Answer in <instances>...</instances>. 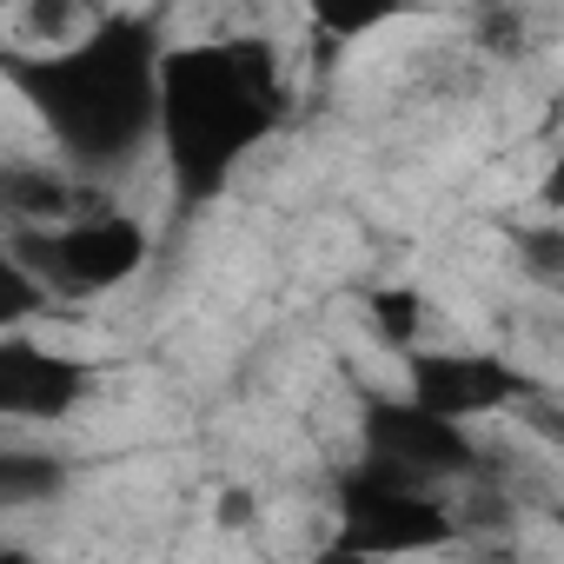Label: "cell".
<instances>
[{"label":"cell","mask_w":564,"mask_h":564,"mask_svg":"<svg viewBox=\"0 0 564 564\" xmlns=\"http://www.w3.org/2000/svg\"><path fill=\"white\" fill-rule=\"evenodd\" d=\"M160 67L166 41L147 14H107L87 41L54 54H14L8 80L47 127L54 153L87 180H120L160 147Z\"/></svg>","instance_id":"cell-1"},{"label":"cell","mask_w":564,"mask_h":564,"mask_svg":"<svg viewBox=\"0 0 564 564\" xmlns=\"http://www.w3.org/2000/svg\"><path fill=\"white\" fill-rule=\"evenodd\" d=\"M293 120V87L265 34L166 41L160 67V166L173 213L213 206L232 173Z\"/></svg>","instance_id":"cell-2"},{"label":"cell","mask_w":564,"mask_h":564,"mask_svg":"<svg viewBox=\"0 0 564 564\" xmlns=\"http://www.w3.org/2000/svg\"><path fill=\"white\" fill-rule=\"evenodd\" d=\"M333 551L346 557H419L465 544V518L438 485L399 478L372 458H352L333 471Z\"/></svg>","instance_id":"cell-3"},{"label":"cell","mask_w":564,"mask_h":564,"mask_svg":"<svg viewBox=\"0 0 564 564\" xmlns=\"http://www.w3.org/2000/svg\"><path fill=\"white\" fill-rule=\"evenodd\" d=\"M8 259L34 265L54 300H100V293H120L127 279L147 272L153 232L133 213L87 206L61 226H8Z\"/></svg>","instance_id":"cell-4"},{"label":"cell","mask_w":564,"mask_h":564,"mask_svg":"<svg viewBox=\"0 0 564 564\" xmlns=\"http://www.w3.org/2000/svg\"><path fill=\"white\" fill-rule=\"evenodd\" d=\"M359 458H372L399 478L438 485V491L491 478V465H485L491 452L478 445V432L465 419H445V412L419 405L412 392H399V399L379 392V399L359 405Z\"/></svg>","instance_id":"cell-5"},{"label":"cell","mask_w":564,"mask_h":564,"mask_svg":"<svg viewBox=\"0 0 564 564\" xmlns=\"http://www.w3.org/2000/svg\"><path fill=\"white\" fill-rule=\"evenodd\" d=\"M405 392L445 419H465V425H485L498 412H518L538 379L505 359V352H471V346H412L405 352Z\"/></svg>","instance_id":"cell-6"},{"label":"cell","mask_w":564,"mask_h":564,"mask_svg":"<svg viewBox=\"0 0 564 564\" xmlns=\"http://www.w3.org/2000/svg\"><path fill=\"white\" fill-rule=\"evenodd\" d=\"M100 392V366L28 333L0 339V419L8 425H61Z\"/></svg>","instance_id":"cell-7"},{"label":"cell","mask_w":564,"mask_h":564,"mask_svg":"<svg viewBox=\"0 0 564 564\" xmlns=\"http://www.w3.org/2000/svg\"><path fill=\"white\" fill-rule=\"evenodd\" d=\"M0 206H8V226H61L94 206V180L74 173L61 153H47V160L14 153L0 166Z\"/></svg>","instance_id":"cell-8"},{"label":"cell","mask_w":564,"mask_h":564,"mask_svg":"<svg viewBox=\"0 0 564 564\" xmlns=\"http://www.w3.org/2000/svg\"><path fill=\"white\" fill-rule=\"evenodd\" d=\"M113 14V0H14V14H8V28H14V54H54V47H74V41H87L100 21Z\"/></svg>","instance_id":"cell-9"},{"label":"cell","mask_w":564,"mask_h":564,"mask_svg":"<svg viewBox=\"0 0 564 564\" xmlns=\"http://www.w3.org/2000/svg\"><path fill=\"white\" fill-rule=\"evenodd\" d=\"M300 8H306V21H313L326 41H366V34H379V28H392V21L432 14L425 0H300Z\"/></svg>","instance_id":"cell-10"},{"label":"cell","mask_w":564,"mask_h":564,"mask_svg":"<svg viewBox=\"0 0 564 564\" xmlns=\"http://www.w3.org/2000/svg\"><path fill=\"white\" fill-rule=\"evenodd\" d=\"M67 491V465L54 452H0V511H34Z\"/></svg>","instance_id":"cell-11"},{"label":"cell","mask_w":564,"mask_h":564,"mask_svg":"<svg viewBox=\"0 0 564 564\" xmlns=\"http://www.w3.org/2000/svg\"><path fill=\"white\" fill-rule=\"evenodd\" d=\"M366 319H372V333H379L392 352H412V346L425 339V293H412V286H379V293L366 300Z\"/></svg>","instance_id":"cell-12"},{"label":"cell","mask_w":564,"mask_h":564,"mask_svg":"<svg viewBox=\"0 0 564 564\" xmlns=\"http://www.w3.org/2000/svg\"><path fill=\"white\" fill-rule=\"evenodd\" d=\"M518 265L531 279H544V286H564V219L518 232Z\"/></svg>","instance_id":"cell-13"},{"label":"cell","mask_w":564,"mask_h":564,"mask_svg":"<svg viewBox=\"0 0 564 564\" xmlns=\"http://www.w3.org/2000/svg\"><path fill=\"white\" fill-rule=\"evenodd\" d=\"M518 28H524L518 8H485V14H478V41H485L491 54H518Z\"/></svg>","instance_id":"cell-14"},{"label":"cell","mask_w":564,"mask_h":564,"mask_svg":"<svg viewBox=\"0 0 564 564\" xmlns=\"http://www.w3.org/2000/svg\"><path fill=\"white\" fill-rule=\"evenodd\" d=\"M538 206H544L551 219H564V153H557V160L538 173Z\"/></svg>","instance_id":"cell-15"}]
</instances>
